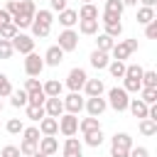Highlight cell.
Returning a JSON list of instances; mask_svg holds the SVG:
<instances>
[{
	"instance_id": "1",
	"label": "cell",
	"mask_w": 157,
	"mask_h": 157,
	"mask_svg": "<svg viewBox=\"0 0 157 157\" xmlns=\"http://www.w3.org/2000/svg\"><path fill=\"white\" fill-rule=\"evenodd\" d=\"M128 103H130V98H128V91L123 86H115V88L108 91V105L113 110L123 113V110H128Z\"/></svg>"
},
{
	"instance_id": "2",
	"label": "cell",
	"mask_w": 157,
	"mask_h": 157,
	"mask_svg": "<svg viewBox=\"0 0 157 157\" xmlns=\"http://www.w3.org/2000/svg\"><path fill=\"white\" fill-rule=\"evenodd\" d=\"M10 44H12V49H15V52H20V54H25V56L34 52V37L22 34V32H17V34L10 39Z\"/></svg>"
},
{
	"instance_id": "3",
	"label": "cell",
	"mask_w": 157,
	"mask_h": 157,
	"mask_svg": "<svg viewBox=\"0 0 157 157\" xmlns=\"http://www.w3.org/2000/svg\"><path fill=\"white\" fill-rule=\"evenodd\" d=\"M56 120H59V132H61V135H66V137H74V135H76V130H78V118H76V115L64 113V115H59Z\"/></svg>"
},
{
	"instance_id": "4",
	"label": "cell",
	"mask_w": 157,
	"mask_h": 157,
	"mask_svg": "<svg viewBox=\"0 0 157 157\" xmlns=\"http://www.w3.org/2000/svg\"><path fill=\"white\" fill-rule=\"evenodd\" d=\"M25 71H27V76H32V78H37L42 71H44V59L37 54V52H32V54H27V59H25Z\"/></svg>"
},
{
	"instance_id": "5",
	"label": "cell",
	"mask_w": 157,
	"mask_h": 157,
	"mask_svg": "<svg viewBox=\"0 0 157 157\" xmlns=\"http://www.w3.org/2000/svg\"><path fill=\"white\" fill-rule=\"evenodd\" d=\"M86 81H88V76H86V71H83V69H78V66H76V69H71V71H69V76H66V86L71 88V93H78V91L83 88V83H86Z\"/></svg>"
},
{
	"instance_id": "6",
	"label": "cell",
	"mask_w": 157,
	"mask_h": 157,
	"mask_svg": "<svg viewBox=\"0 0 157 157\" xmlns=\"http://www.w3.org/2000/svg\"><path fill=\"white\" fill-rule=\"evenodd\" d=\"M61 52H74L76 47H78V32H74V29H64L61 34H59V44H56Z\"/></svg>"
},
{
	"instance_id": "7",
	"label": "cell",
	"mask_w": 157,
	"mask_h": 157,
	"mask_svg": "<svg viewBox=\"0 0 157 157\" xmlns=\"http://www.w3.org/2000/svg\"><path fill=\"white\" fill-rule=\"evenodd\" d=\"M83 108L88 110V115H91V118H98V115H103V113H105L108 101H105V98H101V96H93V98H88V101L83 103Z\"/></svg>"
},
{
	"instance_id": "8",
	"label": "cell",
	"mask_w": 157,
	"mask_h": 157,
	"mask_svg": "<svg viewBox=\"0 0 157 157\" xmlns=\"http://www.w3.org/2000/svg\"><path fill=\"white\" fill-rule=\"evenodd\" d=\"M83 98H81V93H69L66 98H64V110L66 113H71V115H78L81 110H83Z\"/></svg>"
},
{
	"instance_id": "9",
	"label": "cell",
	"mask_w": 157,
	"mask_h": 157,
	"mask_svg": "<svg viewBox=\"0 0 157 157\" xmlns=\"http://www.w3.org/2000/svg\"><path fill=\"white\" fill-rule=\"evenodd\" d=\"M44 113H47L49 118H59V115H64V101H61V96L47 98V101H44Z\"/></svg>"
},
{
	"instance_id": "10",
	"label": "cell",
	"mask_w": 157,
	"mask_h": 157,
	"mask_svg": "<svg viewBox=\"0 0 157 157\" xmlns=\"http://www.w3.org/2000/svg\"><path fill=\"white\" fill-rule=\"evenodd\" d=\"M39 132H42V137H54V135L59 132V120L44 115V118L39 120Z\"/></svg>"
},
{
	"instance_id": "11",
	"label": "cell",
	"mask_w": 157,
	"mask_h": 157,
	"mask_svg": "<svg viewBox=\"0 0 157 157\" xmlns=\"http://www.w3.org/2000/svg\"><path fill=\"white\" fill-rule=\"evenodd\" d=\"M42 59H44V66H59V64L64 61V52L54 44V47H49V49H47V54H44Z\"/></svg>"
},
{
	"instance_id": "12",
	"label": "cell",
	"mask_w": 157,
	"mask_h": 157,
	"mask_svg": "<svg viewBox=\"0 0 157 157\" xmlns=\"http://www.w3.org/2000/svg\"><path fill=\"white\" fill-rule=\"evenodd\" d=\"M64 157H83L81 140H76V137H66V142H64Z\"/></svg>"
},
{
	"instance_id": "13",
	"label": "cell",
	"mask_w": 157,
	"mask_h": 157,
	"mask_svg": "<svg viewBox=\"0 0 157 157\" xmlns=\"http://www.w3.org/2000/svg\"><path fill=\"white\" fill-rule=\"evenodd\" d=\"M88 61H91V66H93V69H108V64H110L108 52H101V49H93V52H91V56H88Z\"/></svg>"
},
{
	"instance_id": "14",
	"label": "cell",
	"mask_w": 157,
	"mask_h": 157,
	"mask_svg": "<svg viewBox=\"0 0 157 157\" xmlns=\"http://www.w3.org/2000/svg\"><path fill=\"white\" fill-rule=\"evenodd\" d=\"M37 150H39L42 155L52 157V155H56V152H59V142H56V137H42V140H39V145H37Z\"/></svg>"
},
{
	"instance_id": "15",
	"label": "cell",
	"mask_w": 157,
	"mask_h": 157,
	"mask_svg": "<svg viewBox=\"0 0 157 157\" xmlns=\"http://www.w3.org/2000/svg\"><path fill=\"white\" fill-rule=\"evenodd\" d=\"M83 91H86V96H88V98H93V96H103L105 86H103V81H101V78H88V81L83 83Z\"/></svg>"
},
{
	"instance_id": "16",
	"label": "cell",
	"mask_w": 157,
	"mask_h": 157,
	"mask_svg": "<svg viewBox=\"0 0 157 157\" xmlns=\"http://www.w3.org/2000/svg\"><path fill=\"white\" fill-rule=\"evenodd\" d=\"M128 110L135 115V118H147V110H150V105L147 103H142L140 98H130V103H128Z\"/></svg>"
},
{
	"instance_id": "17",
	"label": "cell",
	"mask_w": 157,
	"mask_h": 157,
	"mask_svg": "<svg viewBox=\"0 0 157 157\" xmlns=\"http://www.w3.org/2000/svg\"><path fill=\"white\" fill-rule=\"evenodd\" d=\"M76 22H78V15H76V10H69V7H66V10H61V12H59V25H61V27L71 29Z\"/></svg>"
},
{
	"instance_id": "18",
	"label": "cell",
	"mask_w": 157,
	"mask_h": 157,
	"mask_svg": "<svg viewBox=\"0 0 157 157\" xmlns=\"http://www.w3.org/2000/svg\"><path fill=\"white\" fill-rule=\"evenodd\" d=\"M110 52H113V59H115V61H125V59L132 54V52H130V47H128L125 42H115Z\"/></svg>"
},
{
	"instance_id": "19",
	"label": "cell",
	"mask_w": 157,
	"mask_h": 157,
	"mask_svg": "<svg viewBox=\"0 0 157 157\" xmlns=\"http://www.w3.org/2000/svg\"><path fill=\"white\" fill-rule=\"evenodd\" d=\"M61 81H56V78H49L44 86H42V91H44V96L47 98H54V96H61Z\"/></svg>"
},
{
	"instance_id": "20",
	"label": "cell",
	"mask_w": 157,
	"mask_h": 157,
	"mask_svg": "<svg viewBox=\"0 0 157 157\" xmlns=\"http://www.w3.org/2000/svg\"><path fill=\"white\" fill-rule=\"evenodd\" d=\"M78 130L86 135V132H93V130H101V123H98V118H81L78 120Z\"/></svg>"
},
{
	"instance_id": "21",
	"label": "cell",
	"mask_w": 157,
	"mask_h": 157,
	"mask_svg": "<svg viewBox=\"0 0 157 157\" xmlns=\"http://www.w3.org/2000/svg\"><path fill=\"white\" fill-rule=\"evenodd\" d=\"M76 15H78V20H98V7L93 2H88V5H81V10Z\"/></svg>"
},
{
	"instance_id": "22",
	"label": "cell",
	"mask_w": 157,
	"mask_h": 157,
	"mask_svg": "<svg viewBox=\"0 0 157 157\" xmlns=\"http://www.w3.org/2000/svg\"><path fill=\"white\" fill-rule=\"evenodd\" d=\"M110 145H113V147H125V150H130V147H132V137H130L128 132H115L113 140H110Z\"/></svg>"
},
{
	"instance_id": "23",
	"label": "cell",
	"mask_w": 157,
	"mask_h": 157,
	"mask_svg": "<svg viewBox=\"0 0 157 157\" xmlns=\"http://www.w3.org/2000/svg\"><path fill=\"white\" fill-rule=\"evenodd\" d=\"M81 34H98V20H78Z\"/></svg>"
},
{
	"instance_id": "24",
	"label": "cell",
	"mask_w": 157,
	"mask_h": 157,
	"mask_svg": "<svg viewBox=\"0 0 157 157\" xmlns=\"http://www.w3.org/2000/svg\"><path fill=\"white\" fill-rule=\"evenodd\" d=\"M29 27H32V34H34L37 39H44V37L49 34V29H52L49 25H44V22H39V20H32Z\"/></svg>"
},
{
	"instance_id": "25",
	"label": "cell",
	"mask_w": 157,
	"mask_h": 157,
	"mask_svg": "<svg viewBox=\"0 0 157 157\" xmlns=\"http://www.w3.org/2000/svg\"><path fill=\"white\" fill-rule=\"evenodd\" d=\"M152 20H157L155 17V7H140L137 10V22L140 25H150Z\"/></svg>"
},
{
	"instance_id": "26",
	"label": "cell",
	"mask_w": 157,
	"mask_h": 157,
	"mask_svg": "<svg viewBox=\"0 0 157 157\" xmlns=\"http://www.w3.org/2000/svg\"><path fill=\"white\" fill-rule=\"evenodd\" d=\"M125 66H128L125 61H115V59H113V61L108 64V71H110L113 78H123V76H125Z\"/></svg>"
},
{
	"instance_id": "27",
	"label": "cell",
	"mask_w": 157,
	"mask_h": 157,
	"mask_svg": "<svg viewBox=\"0 0 157 157\" xmlns=\"http://www.w3.org/2000/svg\"><path fill=\"white\" fill-rule=\"evenodd\" d=\"M10 103H12L15 108H25V105H27V91H22V88H20V91H12V93H10Z\"/></svg>"
},
{
	"instance_id": "28",
	"label": "cell",
	"mask_w": 157,
	"mask_h": 157,
	"mask_svg": "<svg viewBox=\"0 0 157 157\" xmlns=\"http://www.w3.org/2000/svg\"><path fill=\"white\" fill-rule=\"evenodd\" d=\"M140 132H142V135H147V137L157 135V123H155V120H150V118H142V120H140Z\"/></svg>"
},
{
	"instance_id": "29",
	"label": "cell",
	"mask_w": 157,
	"mask_h": 157,
	"mask_svg": "<svg viewBox=\"0 0 157 157\" xmlns=\"http://www.w3.org/2000/svg\"><path fill=\"white\" fill-rule=\"evenodd\" d=\"M17 32H20V29L12 25V20H10V22H5V25H0V39H7V42H10Z\"/></svg>"
},
{
	"instance_id": "30",
	"label": "cell",
	"mask_w": 157,
	"mask_h": 157,
	"mask_svg": "<svg viewBox=\"0 0 157 157\" xmlns=\"http://www.w3.org/2000/svg\"><path fill=\"white\" fill-rule=\"evenodd\" d=\"M83 137H86V145H88V147H101V145H103V132H101V130L86 132Z\"/></svg>"
},
{
	"instance_id": "31",
	"label": "cell",
	"mask_w": 157,
	"mask_h": 157,
	"mask_svg": "<svg viewBox=\"0 0 157 157\" xmlns=\"http://www.w3.org/2000/svg\"><path fill=\"white\" fill-rule=\"evenodd\" d=\"M123 10H125V5H123L120 0H105V12H108V15L120 17V15H123Z\"/></svg>"
},
{
	"instance_id": "32",
	"label": "cell",
	"mask_w": 157,
	"mask_h": 157,
	"mask_svg": "<svg viewBox=\"0 0 157 157\" xmlns=\"http://www.w3.org/2000/svg\"><path fill=\"white\" fill-rule=\"evenodd\" d=\"M34 12H37V5L32 0H20V12L17 15H27V17L34 20Z\"/></svg>"
},
{
	"instance_id": "33",
	"label": "cell",
	"mask_w": 157,
	"mask_h": 157,
	"mask_svg": "<svg viewBox=\"0 0 157 157\" xmlns=\"http://www.w3.org/2000/svg\"><path fill=\"white\" fill-rule=\"evenodd\" d=\"M96 44H98L96 49H101V52H110V49H113V44H115V39H110L108 34H103V32H101V34H98V39H96Z\"/></svg>"
},
{
	"instance_id": "34",
	"label": "cell",
	"mask_w": 157,
	"mask_h": 157,
	"mask_svg": "<svg viewBox=\"0 0 157 157\" xmlns=\"http://www.w3.org/2000/svg\"><path fill=\"white\" fill-rule=\"evenodd\" d=\"M142 71H145V69H142L140 64H128L123 78H137V81H140V78H142Z\"/></svg>"
},
{
	"instance_id": "35",
	"label": "cell",
	"mask_w": 157,
	"mask_h": 157,
	"mask_svg": "<svg viewBox=\"0 0 157 157\" xmlns=\"http://www.w3.org/2000/svg\"><path fill=\"white\" fill-rule=\"evenodd\" d=\"M140 83H142V88H157V74L155 71H142Z\"/></svg>"
},
{
	"instance_id": "36",
	"label": "cell",
	"mask_w": 157,
	"mask_h": 157,
	"mask_svg": "<svg viewBox=\"0 0 157 157\" xmlns=\"http://www.w3.org/2000/svg\"><path fill=\"white\" fill-rule=\"evenodd\" d=\"M44 101H47V96H44V91H42V88H39V91L27 93V105H44Z\"/></svg>"
},
{
	"instance_id": "37",
	"label": "cell",
	"mask_w": 157,
	"mask_h": 157,
	"mask_svg": "<svg viewBox=\"0 0 157 157\" xmlns=\"http://www.w3.org/2000/svg\"><path fill=\"white\" fill-rule=\"evenodd\" d=\"M22 135H25V142H34V145H39V140H42L39 128H25Z\"/></svg>"
},
{
	"instance_id": "38",
	"label": "cell",
	"mask_w": 157,
	"mask_h": 157,
	"mask_svg": "<svg viewBox=\"0 0 157 157\" xmlns=\"http://www.w3.org/2000/svg\"><path fill=\"white\" fill-rule=\"evenodd\" d=\"M103 27H105V32H103V34H108L110 39H115V37H120V34H123V25H120V22H108V25H103Z\"/></svg>"
},
{
	"instance_id": "39",
	"label": "cell",
	"mask_w": 157,
	"mask_h": 157,
	"mask_svg": "<svg viewBox=\"0 0 157 157\" xmlns=\"http://www.w3.org/2000/svg\"><path fill=\"white\" fill-rule=\"evenodd\" d=\"M27 108V118L29 120H42L47 113H44V105H25Z\"/></svg>"
},
{
	"instance_id": "40",
	"label": "cell",
	"mask_w": 157,
	"mask_h": 157,
	"mask_svg": "<svg viewBox=\"0 0 157 157\" xmlns=\"http://www.w3.org/2000/svg\"><path fill=\"white\" fill-rule=\"evenodd\" d=\"M5 130H7L10 135H20V132L25 130V125H22V120H20V118H10V120H7V125H5Z\"/></svg>"
},
{
	"instance_id": "41",
	"label": "cell",
	"mask_w": 157,
	"mask_h": 157,
	"mask_svg": "<svg viewBox=\"0 0 157 157\" xmlns=\"http://www.w3.org/2000/svg\"><path fill=\"white\" fill-rule=\"evenodd\" d=\"M140 93H142V98H140L142 103H147V105H155L157 103V88H142Z\"/></svg>"
},
{
	"instance_id": "42",
	"label": "cell",
	"mask_w": 157,
	"mask_h": 157,
	"mask_svg": "<svg viewBox=\"0 0 157 157\" xmlns=\"http://www.w3.org/2000/svg\"><path fill=\"white\" fill-rule=\"evenodd\" d=\"M12 91H15V88H12L10 78H7L5 74H0V98H7V96H10Z\"/></svg>"
},
{
	"instance_id": "43",
	"label": "cell",
	"mask_w": 157,
	"mask_h": 157,
	"mask_svg": "<svg viewBox=\"0 0 157 157\" xmlns=\"http://www.w3.org/2000/svg\"><path fill=\"white\" fill-rule=\"evenodd\" d=\"M123 88L128 93H137V91H142V83L137 78H123Z\"/></svg>"
},
{
	"instance_id": "44",
	"label": "cell",
	"mask_w": 157,
	"mask_h": 157,
	"mask_svg": "<svg viewBox=\"0 0 157 157\" xmlns=\"http://www.w3.org/2000/svg\"><path fill=\"white\" fill-rule=\"evenodd\" d=\"M34 20H39V22H44V25H49V27H52L54 15H52V10H37V12H34Z\"/></svg>"
},
{
	"instance_id": "45",
	"label": "cell",
	"mask_w": 157,
	"mask_h": 157,
	"mask_svg": "<svg viewBox=\"0 0 157 157\" xmlns=\"http://www.w3.org/2000/svg\"><path fill=\"white\" fill-rule=\"evenodd\" d=\"M10 20H12V25H15L17 29H25V27L32 25V17H27V15H15V17H10Z\"/></svg>"
},
{
	"instance_id": "46",
	"label": "cell",
	"mask_w": 157,
	"mask_h": 157,
	"mask_svg": "<svg viewBox=\"0 0 157 157\" xmlns=\"http://www.w3.org/2000/svg\"><path fill=\"white\" fill-rule=\"evenodd\" d=\"M15 54V49H12V44L7 42V39H0V59H10Z\"/></svg>"
},
{
	"instance_id": "47",
	"label": "cell",
	"mask_w": 157,
	"mask_h": 157,
	"mask_svg": "<svg viewBox=\"0 0 157 157\" xmlns=\"http://www.w3.org/2000/svg\"><path fill=\"white\" fill-rule=\"evenodd\" d=\"M34 152H37V145H34V142H25V140H22V145H20V155L32 157Z\"/></svg>"
},
{
	"instance_id": "48",
	"label": "cell",
	"mask_w": 157,
	"mask_h": 157,
	"mask_svg": "<svg viewBox=\"0 0 157 157\" xmlns=\"http://www.w3.org/2000/svg\"><path fill=\"white\" fill-rule=\"evenodd\" d=\"M2 10H5V12L10 15V17H15V15L20 12V0H7V5H5Z\"/></svg>"
},
{
	"instance_id": "49",
	"label": "cell",
	"mask_w": 157,
	"mask_h": 157,
	"mask_svg": "<svg viewBox=\"0 0 157 157\" xmlns=\"http://www.w3.org/2000/svg\"><path fill=\"white\" fill-rule=\"evenodd\" d=\"M39 88H42V83H39V78H32V76H29V78L25 81V88H22V91H27V93H32V91H39Z\"/></svg>"
},
{
	"instance_id": "50",
	"label": "cell",
	"mask_w": 157,
	"mask_h": 157,
	"mask_svg": "<svg viewBox=\"0 0 157 157\" xmlns=\"http://www.w3.org/2000/svg\"><path fill=\"white\" fill-rule=\"evenodd\" d=\"M0 157H20V147H15V145H5L2 152H0Z\"/></svg>"
},
{
	"instance_id": "51",
	"label": "cell",
	"mask_w": 157,
	"mask_h": 157,
	"mask_svg": "<svg viewBox=\"0 0 157 157\" xmlns=\"http://www.w3.org/2000/svg\"><path fill=\"white\" fill-rule=\"evenodd\" d=\"M145 34H147V39H155L157 37V20H152L150 25H145Z\"/></svg>"
},
{
	"instance_id": "52",
	"label": "cell",
	"mask_w": 157,
	"mask_h": 157,
	"mask_svg": "<svg viewBox=\"0 0 157 157\" xmlns=\"http://www.w3.org/2000/svg\"><path fill=\"white\" fill-rule=\"evenodd\" d=\"M128 157H150V150L147 147H130V155Z\"/></svg>"
},
{
	"instance_id": "53",
	"label": "cell",
	"mask_w": 157,
	"mask_h": 157,
	"mask_svg": "<svg viewBox=\"0 0 157 157\" xmlns=\"http://www.w3.org/2000/svg\"><path fill=\"white\" fill-rule=\"evenodd\" d=\"M49 7H52V12H61V10H66V0H49Z\"/></svg>"
},
{
	"instance_id": "54",
	"label": "cell",
	"mask_w": 157,
	"mask_h": 157,
	"mask_svg": "<svg viewBox=\"0 0 157 157\" xmlns=\"http://www.w3.org/2000/svg\"><path fill=\"white\" fill-rule=\"evenodd\" d=\"M130 155V150H125V147H113L110 145V157H128Z\"/></svg>"
},
{
	"instance_id": "55",
	"label": "cell",
	"mask_w": 157,
	"mask_h": 157,
	"mask_svg": "<svg viewBox=\"0 0 157 157\" xmlns=\"http://www.w3.org/2000/svg\"><path fill=\"white\" fill-rule=\"evenodd\" d=\"M125 44L130 47V52H135V49H137V39H125Z\"/></svg>"
},
{
	"instance_id": "56",
	"label": "cell",
	"mask_w": 157,
	"mask_h": 157,
	"mask_svg": "<svg viewBox=\"0 0 157 157\" xmlns=\"http://www.w3.org/2000/svg\"><path fill=\"white\" fill-rule=\"evenodd\" d=\"M5 22H10V15L5 10H0V25H5Z\"/></svg>"
},
{
	"instance_id": "57",
	"label": "cell",
	"mask_w": 157,
	"mask_h": 157,
	"mask_svg": "<svg viewBox=\"0 0 157 157\" xmlns=\"http://www.w3.org/2000/svg\"><path fill=\"white\" fill-rule=\"evenodd\" d=\"M137 2H142V7H155L157 0H137Z\"/></svg>"
},
{
	"instance_id": "58",
	"label": "cell",
	"mask_w": 157,
	"mask_h": 157,
	"mask_svg": "<svg viewBox=\"0 0 157 157\" xmlns=\"http://www.w3.org/2000/svg\"><path fill=\"white\" fill-rule=\"evenodd\" d=\"M123 5H137V0H120Z\"/></svg>"
},
{
	"instance_id": "59",
	"label": "cell",
	"mask_w": 157,
	"mask_h": 157,
	"mask_svg": "<svg viewBox=\"0 0 157 157\" xmlns=\"http://www.w3.org/2000/svg\"><path fill=\"white\" fill-rule=\"evenodd\" d=\"M32 157H47V155H42V152H39V150H37V152H34V155H32Z\"/></svg>"
},
{
	"instance_id": "60",
	"label": "cell",
	"mask_w": 157,
	"mask_h": 157,
	"mask_svg": "<svg viewBox=\"0 0 157 157\" xmlns=\"http://www.w3.org/2000/svg\"><path fill=\"white\" fill-rule=\"evenodd\" d=\"M81 2H83V5H88V2H91V0H81Z\"/></svg>"
},
{
	"instance_id": "61",
	"label": "cell",
	"mask_w": 157,
	"mask_h": 157,
	"mask_svg": "<svg viewBox=\"0 0 157 157\" xmlns=\"http://www.w3.org/2000/svg\"><path fill=\"white\" fill-rule=\"evenodd\" d=\"M0 110H2V101H0Z\"/></svg>"
}]
</instances>
